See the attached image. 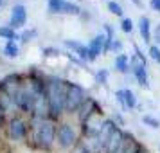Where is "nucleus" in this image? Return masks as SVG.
<instances>
[{
  "label": "nucleus",
  "mask_w": 160,
  "mask_h": 153,
  "mask_svg": "<svg viewBox=\"0 0 160 153\" xmlns=\"http://www.w3.org/2000/svg\"><path fill=\"white\" fill-rule=\"evenodd\" d=\"M65 97H67V83L63 79L51 78L45 83V99H47L51 117H58L65 110Z\"/></svg>",
  "instance_id": "f257e3e1"
},
{
  "label": "nucleus",
  "mask_w": 160,
  "mask_h": 153,
  "mask_svg": "<svg viewBox=\"0 0 160 153\" xmlns=\"http://www.w3.org/2000/svg\"><path fill=\"white\" fill-rule=\"evenodd\" d=\"M34 140L42 150H49L54 144V137H56V128L52 124L51 119H34Z\"/></svg>",
  "instance_id": "f03ea898"
},
{
  "label": "nucleus",
  "mask_w": 160,
  "mask_h": 153,
  "mask_svg": "<svg viewBox=\"0 0 160 153\" xmlns=\"http://www.w3.org/2000/svg\"><path fill=\"white\" fill-rule=\"evenodd\" d=\"M87 101L85 90L76 83H67V97H65V110L67 112H78Z\"/></svg>",
  "instance_id": "7ed1b4c3"
},
{
  "label": "nucleus",
  "mask_w": 160,
  "mask_h": 153,
  "mask_svg": "<svg viewBox=\"0 0 160 153\" xmlns=\"http://www.w3.org/2000/svg\"><path fill=\"white\" fill-rule=\"evenodd\" d=\"M56 135H58V142L61 148H72L78 140V133L68 123L59 124L58 130H56Z\"/></svg>",
  "instance_id": "20e7f679"
},
{
  "label": "nucleus",
  "mask_w": 160,
  "mask_h": 153,
  "mask_svg": "<svg viewBox=\"0 0 160 153\" xmlns=\"http://www.w3.org/2000/svg\"><path fill=\"white\" fill-rule=\"evenodd\" d=\"M49 11L54 15H79V6L67 0H49Z\"/></svg>",
  "instance_id": "39448f33"
},
{
  "label": "nucleus",
  "mask_w": 160,
  "mask_h": 153,
  "mask_svg": "<svg viewBox=\"0 0 160 153\" xmlns=\"http://www.w3.org/2000/svg\"><path fill=\"white\" fill-rule=\"evenodd\" d=\"M27 133V123L20 117H11L8 123V135L13 140H20Z\"/></svg>",
  "instance_id": "423d86ee"
},
{
  "label": "nucleus",
  "mask_w": 160,
  "mask_h": 153,
  "mask_svg": "<svg viewBox=\"0 0 160 153\" xmlns=\"http://www.w3.org/2000/svg\"><path fill=\"white\" fill-rule=\"evenodd\" d=\"M124 140H126L124 133L121 131L119 126H115L113 131H112V135H110V139H108V142H106V146H104V151L106 153H119L121 148H122V144H124Z\"/></svg>",
  "instance_id": "0eeeda50"
},
{
  "label": "nucleus",
  "mask_w": 160,
  "mask_h": 153,
  "mask_svg": "<svg viewBox=\"0 0 160 153\" xmlns=\"http://www.w3.org/2000/svg\"><path fill=\"white\" fill-rule=\"evenodd\" d=\"M81 124H83V131H85L87 137H97L102 126V123L99 121V114H94V115L87 117Z\"/></svg>",
  "instance_id": "6e6552de"
},
{
  "label": "nucleus",
  "mask_w": 160,
  "mask_h": 153,
  "mask_svg": "<svg viewBox=\"0 0 160 153\" xmlns=\"http://www.w3.org/2000/svg\"><path fill=\"white\" fill-rule=\"evenodd\" d=\"M25 20H27V9H25V6H22V4L13 6L9 27H13V29H15V27H22L23 23H25Z\"/></svg>",
  "instance_id": "1a4fd4ad"
},
{
  "label": "nucleus",
  "mask_w": 160,
  "mask_h": 153,
  "mask_svg": "<svg viewBox=\"0 0 160 153\" xmlns=\"http://www.w3.org/2000/svg\"><path fill=\"white\" fill-rule=\"evenodd\" d=\"M117 124L113 123V121H102V126H101V131H99V135L95 137V140H97V146H99V150H104V146H106V142H108L110 135H112V131H113V128H115Z\"/></svg>",
  "instance_id": "9d476101"
},
{
  "label": "nucleus",
  "mask_w": 160,
  "mask_h": 153,
  "mask_svg": "<svg viewBox=\"0 0 160 153\" xmlns=\"http://www.w3.org/2000/svg\"><path fill=\"white\" fill-rule=\"evenodd\" d=\"M102 51H104V34H99V36H95L90 42V45H88V61L97 59Z\"/></svg>",
  "instance_id": "9b49d317"
},
{
  "label": "nucleus",
  "mask_w": 160,
  "mask_h": 153,
  "mask_svg": "<svg viewBox=\"0 0 160 153\" xmlns=\"http://www.w3.org/2000/svg\"><path fill=\"white\" fill-rule=\"evenodd\" d=\"M94 114H101V106L94 101V99H90L87 97V101L83 103V106H81V114H79V121L83 123L87 117L94 115Z\"/></svg>",
  "instance_id": "f8f14e48"
},
{
  "label": "nucleus",
  "mask_w": 160,
  "mask_h": 153,
  "mask_svg": "<svg viewBox=\"0 0 160 153\" xmlns=\"http://www.w3.org/2000/svg\"><path fill=\"white\" fill-rule=\"evenodd\" d=\"M115 95H117L119 103L122 105L124 108H135V105H137V99H135V94L131 92L130 88H126V90H117Z\"/></svg>",
  "instance_id": "ddd939ff"
},
{
  "label": "nucleus",
  "mask_w": 160,
  "mask_h": 153,
  "mask_svg": "<svg viewBox=\"0 0 160 153\" xmlns=\"http://www.w3.org/2000/svg\"><path fill=\"white\" fill-rule=\"evenodd\" d=\"M65 47L76 52V54L79 56L81 61L88 59V47H85V45L79 43V42H74V40H65Z\"/></svg>",
  "instance_id": "4468645a"
},
{
  "label": "nucleus",
  "mask_w": 160,
  "mask_h": 153,
  "mask_svg": "<svg viewBox=\"0 0 160 153\" xmlns=\"http://www.w3.org/2000/svg\"><path fill=\"white\" fill-rule=\"evenodd\" d=\"M138 29H140V38H142V42L149 43V42H151V23H149V18H148V16H140Z\"/></svg>",
  "instance_id": "2eb2a0df"
},
{
  "label": "nucleus",
  "mask_w": 160,
  "mask_h": 153,
  "mask_svg": "<svg viewBox=\"0 0 160 153\" xmlns=\"http://www.w3.org/2000/svg\"><path fill=\"white\" fill-rule=\"evenodd\" d=\"M119 153H144V148L138 144L137 140H133V137H130V140H124Z\"/></svg>",
  "instance_id": "dca6fc26"
},
{
  "label": "nucleus",
  "mask_w": 160,
  "mask_h": 153,
  "mask_svg": "<svg viewBox=\"0 0 160 153\" xmlns=\"http://www.w3.org/2000/svg\"><path fill=\"white\" fill-rule=\"evenodd\" d=\"M115 69L119 70V72H122V74H126V72L131 70L130 69V59H128L126 54H119V56L115 58Z\"/></svg>",
  "instance_id": "f3484780"
},
{
  "label": "nucleus",
  "mask_w": 160,
  "mask_h": 153,
  "mask_svg": "<svg viewBox=\"0 0 160 153\" xmlns=\"http://www.w3.org/2000/svg\"><path fill=\"white\" fill-rule=\"evenodd\" d=\"M133 74H135V78H137L138 85L140 87L148 88L149 87V81H148V72H146V67H142V69H137V70H133Z\"/></svg>",
  "instance_id": "a211bd4d"
},
{
  "label": "nucleus",
  "mask_w": 160,
  "mask_h": 153,
  "mask_svg": "<svg viewBox=\"0 0 160 153\" xmlns=\"http://www.w3.org/2000/svg\"><path fill=\"white\" fill-rule=\"evenodd\" d=\"M4 52H6L8 58H16V56H18V45L15 43V40H9L8 43H6Z\"/></svg>",
  "instance_id": "6ab92c4d"
},
{
  "label": "nucleus",
  "mask_w": 160,
  "mask_h": 153,
  "mask_svg": "<svg viewBox=\"0 0 160 153\" xmlns=\"http://www.w3.org/2000/svg\"><path fill=\"white\" fill-rule=\"evenodd\" d=\"M0 36L9 42V40H16V33L13 27H0Z\"/></svg>",
  "instance_id": "aec40b11"
},
{
  "label": "nucleus",
  "mask_w": 160,
  "mask_h": 153,
  "mask_svg": "<svg viewBox=\"0 0 160 153\" xmlns=\"http://www.w3.org/2000/svg\"><path fill=\"white\" fill-rule=\"evenodd\" d=\"M108 11L112 13V15H115V16H122V8H121V4H117V2H113V0L108 2Z\"/></svg>",
  "instance_id": "412c9836"
},
{
  "label": "nucleus",
  "mask_w": 160,
  "mask_h": 153,
  "mask_svg": "<svg viewBox=\"0 0 160 153\" xmlns=\"http://www.w3.org/2000/svg\"><path fill=\"white\" fill-rule=\"evenodd\" d=\"M142 123L148 124L149 128H158L160 126V121L158 119H155V117H151V115H144L142 117Z\"/></svg>",
  "instance_id": "4be33fe9"
},
{
  "label": "nucleus",
  "mask_w": 160,
  "mask_h": 153,
  "mask_svg": "<svg viewBox=\"0 0 160 153\" xmlns=\"http://www.w3.org/2000/svg\"><path fill=\"white\" fill-rule=\"evenodd\" d=\"M43 56L45 58H56V56H59V51L56 49V47H45Z\"/></svg>",
  "instance_id": "5701e85b"
},
{
  "label": "nucleus",
  "mask_w": 160,
  "mask_h": 153,
  "mask_svg": "<svg viewBox=\"0 0 160 153\" xmlns=\"http://www.w3.org/2000/svg\"><path fill=\"white\" fill-rule=\"evenodd\" d=\"M149 56H151L157 63H160V49L157 45H151V47H149Z\"/></svg>",
  "instance_id": "b1692460"
},
{
  "label": "nucleus",
  "mask_w": 160,
  "mask_h": 153,
  "mask_svg": "<svg viewBox=\"0 0 160 153\" xmlns=\"http://www.w3.org/2000/svg\"><path fill=\"white\" fill-rule=\"evenodd\" d=\"M36 34H38L36 31H34V29H31V31H25V33H22V36H20V38H22V42H23V43H27V42H29V40H32V38L36 36Z\"/></svg>",
  "instance_id": "393cba45"
},
{
  "label": "nucleus",
  "mask_w": 160,
  "mask_h": 153,
  "mask_svg": "<svg viewBox=\"0 0 160 153\" xmlns=\"http://www.w3.org/2000/svg\"><path fill=\"white\" fill-rule=\"evenodd\" d=\"M95 79H97V83H101V85H106V81H108V72H106V70H99L97 76H95Z\"/></svg>",
  "instance_id": "a878e982"
},
{
  "label": "nucleus",
  "mask_w": 160,
  "mask_h": 153,
  "mask_svg": "<svg viewBox=\"0 0 160 153\" xmlns=\"http://www.w3.org/2000/svg\"><path fill=\"white\" fill-rule=\"evenodd\" d=\"M121 27H122L124 33H131L133 31V22H131L130 18H124L122 23H121Z\"/></svg>",
  "instance_id": "bb28decb"
},
{
  "label": "nucleus",
  "mask_w": 160,
  "mask_h": 153,
  "mask_svg": "<svg viewBox=\"0 0 160 153\" xmlns=\"http://www.w3.org/2000/svg\"><path fill=\"white\" fill-rule=\"evenodd\" d=\"M153 38H155V42H157V47H158L160 45V23H157L155 33H153Z\"/></svg>",
  "instance_id": "cd10ccee"
},
{
  "label": "nucleus",
  "mask_w": 160,
  "mask_h": 153,
  "mask_svg": "<svg viewBox=\"0 0 160 153\" xmlns=\"http://www.w3.org/2000/svg\"><path fill=\"white\" fill-rule=\"evenodd\" d=\"M151 8L160 13V0H151Z\"/></svg>",
  "instance_id": "c85d7f7f"
},
{
  "label": "nucleus",
  "mask_w": 160,
  "mask_h": 153,
  "mask_svg": "<svg viewBox=\"0 0 160 153\" xmlns=\"http://www.w3.org/2000/svg\"><path fill=\"white\" fill-rule=\"evenodd\" d=\"M76 153H90V151H88V148H87V146H79Z\"/></svg>",
  "instance_id": "c756f323"
},
{
  "label": "nucleus",
  "mask_w": 160,
  "mask_h": 153,
  "mask_svg": "<svg viewBox=\"0 0 160 153\" xmlns=\"http://www.w3.org/2000/svg\"><path fill=\"white\" fill-rule=\"evenodd\" d=\"M121 49V42H113V45H112V51H119Z\"/></svg>",
  "instance_id": "7c9ffc66"
},
{
  "label": "nucleus",
  "mask_w": 160,
  "mask_h": 153,
  "mask_svg": "<svg viewBox=\"0 0 160 153\" xmlns=\"http://www.w3.org/2000/svg\"><path fill=\"white\" fill-rule=\"evenodd\" d=\"M131 2H133L135 6H142V2H140V0H131Z\"/></svg>",
  "instance_id": "2f4dec72"
},
{
  "label": "nucleus",
  "mask_w": 160,
  "mask_h": 153,
  "mask_svg": "<svg viewBox=\"0 0 160 153\" xmlns=\"http://www.w3.org/2000/svg\"><path fill=\"white\" fill-rule=\"evenodd\" d=\"M0 4H2V0H0Z\"/></svg>",
  "instance_id": "473e14b6"
}]
</instances>
